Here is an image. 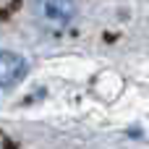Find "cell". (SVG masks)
<instances>
[{
    "mask_svg": "<svg viewBox=\"0 0 149 149\" xmlns=\"http://www.w3.org/2000/svg\"><path fill=\"white\" fill-rule=\"evenodd\" d=\"M34 10H37V18L47 29L60 31L73 21L76 3L73 0H34Z\"/></svg>",
    "mask_w": 149,
    "mask_h": 149,
    "instance_id": "cell-1",
    "label": "cell"
},
{
    "mask_svg": "<svg viewBox=\"0 0 149 149\" xmlns=\"http://www.w3.org/2000/svg\"><path fill=\"white\" fill-rule=\"evenodd\" d=\"M26 73V60L16 52H3L0 55V86L3 89H10L16 81H21Z\"/></svg>",
    "mask_w": 149,
    "mask_h": 149,
    "instance_id": "cell-2",
    "label": "cell"
}]
</instances>
